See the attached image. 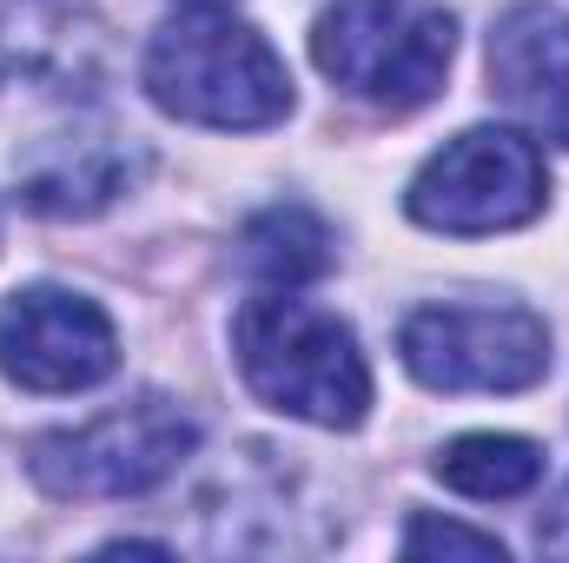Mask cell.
Here are the masks:
<instances>
[{"label":"cell","mask_w":569,"mask_h":563,"mask_svg":"<svg viewBox=\"0 0 569 563\" xmlns=\"http://www.w3.org/2000/svg\"><path fill=\"white\" fill-rule=\"evenodd\" d=\"M537 551L543 557H569V484H563V497L543 511V524H537Z\"/></svg>","instance_id":"cell-13"},{"label":"cell","mask_w":569,"mask_h":563,"mask_svg":"<svg viewBox=\"0 0 569 563\" xmlns=\"http://www.w3.org/2000/svg\"><path fill=\"white\" fill-rule=\"evenodd\" d=\"M199 451V418L159 392L113 405L73 431H47L27 451V471L47 497H146Z\"/></svg>","instance_id":"cell-5"},{"label":"cell","mask_w":569,"mask_h":563,"mask_svg":"<svg viewBox=\"0 0 569 563\" xmlns=\"http://www.w3.org/2000/svg\"><path fill=\"white\" fill-rule=\"evenodd\" d=\"M457 20L437 0H331L311 27V60L331 87L378 113H418L443 93Z\"/></svg>","instance_id":"cell-3"},{"label":"cell","mask_w":569,"mask_h":563,"mask_svg":"<svg viewBox=\"0 0 569 563\" xmlns=\"http://www.w3.org/2000/svg\"><path fill=\"white\" fill-rule=\"evenodd\" d=\"M437 484H450L457 497H477V504H510L523 491H537L543 477V451L530 437H510V431H463L450 437L437 457H430Z\"/></svg>","instance_id":"cell-10"},{"label":"cell","mask_w":569,"mask_h":563,"mask_svg":"<svg viewBox=\"0 0 569 563\" xmlns=\"http://www.w3.org/2000/svg\"><path fill=\"white\" fill-rule=\"evenodd\" d=\"M232 358L259 405H272L318 431H358L371 412V365L358 352V332L298 298V285H266L232 318Z\"/></svg>","instance_id":"cell-1"},{"label":"cell","mask_w":569,"mask_h":563,"mask_svg":"<svg viewBox=\"0 0 569 563\" xmlns=\"http://www.w3.org/2000/svg\"><path fill=\"white\" fill-rule=\"evenodd\" d=\"M398 358L425 392H530L550 378V325L530 305H418Z\"/></svg>","instance_id":"cell-6"},{"label":"cell","mask_w":569,"mask_h":563,"mask_svg":"<svg viewBox=\"0 0 569 563\" xmlns=\"http://www.w3.org/2000/svg\"><path fill=\"white\" fill-rule=\"evenodd\" d=\"M186 7H232V0H186Z\"/></svg>","instance_id":"cell-14"},{"label":"cell","mask_w":569,"mask_h":563,"mask_svg":"<svg viewBox=\"0 0 569 563\" xmlns=\"http://www.w3.org/2000/svg\"><path fill=\"white\" fill-rule=\"evenodd\" d=\"M146 152L120 134H60L20 166V199L53 219H87L140 179Z\"/></svg>","instance_id":"cell-9"},{"label":"cell","mask_w":569,"mask_h":563,"mask_svg":"<svg viewBox=\"0 0 569 563\" xmlns=\"http://www.w3.org/2000/svg\"><path fill=\"white\" fill-rule=\"evenodd\" d=\"M543 206H550V166L523 127H470L437 146L405 186V213L443 239L517 233Z\"/></svg>","instance_id":"cell-4"},{"label":"cell","mask_w":569,"mask_h":563,"mask_svg":"<svg viewBox=\"0 0 569 563\" xmlns=\"http://www.w3.org/2000/svg\"><path fill=\"white\" fill-rule=\"evenodd\" d=\"M232 259L259 285H305L318 273H331L338 253H331V226L311 206H266L259 219H246Z\"/></svg>","instance_id":"cell-11"},{"label":"cell","mask_w":569,"mask_h":563,"mask_svg":"<svg viewBox=\"0 0 569 563\" xmlns=\"http://www.w3.org/2000/svg\"><path fill=\"white\" fill-rule=\"evenodd\" d=\"M0 372L40 398L93 392L120 372V332L87 292L20 285L0 305Z\"/></svg>","instance_id":"cell-7"},{"label":"cell","mask_w":569,"mask_h":563,"mask_svg":"<svg viewBox=\"0 0 569 563\" xmlns=\"http://www.w3.org/2000/svg\"><path fill=\"white\" fill-rule=\"evenodd\" d=\"M140 87L159 113L212 134H266L291 113V73L279 47L226 7L172 13L146 40Z\"/></svg>","instance_id":"cell-2"},{"label":"cell","mask_w":569,"mask_h":563,"mask_svg":"<svg viewBox=\"0 0 569 563\" xmlns=\"http://www.w3.org/2000/svg\"><path fill=\"white\" fill-rule=\"evenodd\" d=\"M405 557H483V563H503V544L490 531H463V524H443V517H411L405 531Z\"/></svg>","instance_id":"cell-12"},{"label":"cell","mask_w":569,"mask_h":563,"mask_svg":"<svg viewBox=\"0 0 569 563\" xmlns=\"http://www.w3.org/2000/svg\"><path fill=\"white\" fill-rule=\"evenodd\" d=\"M490 93L530 140L569 146V7L523 0L490 27Z\"/></svg>","instance_id":"cell-8"}]
</instances>
